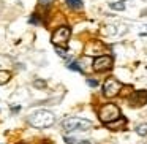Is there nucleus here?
Returning a JSON list of instances; mask_svg holds the SVG:
<instances>
[{
    "label": "nucleus",
    "mask_w": 147,
    "mask_h": 144,
    "mask_svg": "<svg viewBox=\"0 0 147 144\" xmlns=\"http://www.w3.org/2000/svg\"><path fill=\"white\" fill-rule=\"evenodd\" d=\"M109 7H111L112 10H115V11H123L125 10L123 2H112V3H109Z\"/></svg>",
    "instance_id": "ddd939ff"
},
{
    "label": "nucleus",
    "mask_w": 147,
    "mask_h": 144,
    "mask_svg": "<svg viewBox=\"0 0 147 144\" xmlns=\"http://www.w3.org/2000/svg\"><path fill=\"white\" fill-rule=\"evenodd\" d=\"M67 67H68V70H71V71H78V73H84V68L81 67V64H79V62H70V64H68Z\"/></svg>",
    "instance_id": "9b49d317"
},
{
    "label": "nucleus",
    "mask_w": 147,
    "mask_h": 144,
    "mask_svg": "<svg viewBox=\"0 0 147 144\" xmlns=\"http://www.w3.org/2000/svg\"><path fill=\"white\" fill-rule=\"evenodd\" d=\"M67 2V5L71 8V10H82L84 3H82V0H65Z\"/></svg>",
    "instance_id": "1a4fd4ad"
},
{
    "label": "nucleus",
    "mask_w": 147,
    "mask_h": 144,
    "mask_svg": "<svg viewBox=\"0 0 147 144\" xmlns=\"http://www.w3.org/2000/svg\"><path fill=\"white\" fill-rule=\"evenodd\" d=\"M98 116L105 124H109V122H112V120L120 117V109H119V106L114 105V103H106V105H103L101 108H100Z\"/></svg>",
    "instance_id": "7ed1b4c3"
},
{
    "label": "nucleus",
    "mask_w": 147,
    "mask_h": 144,
    "mask_svg": "<svg viewBox=\"0 0 147 144\" xmlns=\"http://www.w3.org/2000/svg\"><path fill=\"white\" fill-rule=\"evenodd\" d=\"M65 143H67V144H76L78 141L74 139V138H67V136H65Z\"/></svg>",
    "instance_id": "2eb2a0df"
},
{
    "label": "nucleus",
    "mask_w": 147,
    "mask_h": 144,
    "mask_svg": "<svg viewBox=\"0 0 147 144\" xmlns=\"http://www.w3.org/2000/svg\"><path fill=\"white\" fill-rule=\"evenodd\" d=\"M65 131H86L92 127V122L82 117H68L62 122Z\"/></svg>",
    "instance_id": "f03ea898"
},
{
    "label": "nucleus",
    "mask_w": 147,
    "mask_h": 144,
    "mask_svg": "<svg viewBox=\"0 0 147 144\" xmlns=\"http://www.w3.org/2000/svg\"><path fill=\"white\" fill-rule=\"evenodd\" d=\"M35 86H36V87H45V86H46V82H45V81H36Z\"/></svg>",
    "instance_id": "f3484780"
},
{
    "label": "nucleus",
    "mask_w": 147,
    "mask_h": 144,
    "mask_svg": "<svg viewBox=\"0 0 147 144\" xmlns=\"http://www.w3.org/2000/svg\"><path fill=\"white\" fill-rule=\"evenodd\" d=\"M87 84H89L90 87H96V86H98V82H96L95 79H87Z\"/></svg>",
    "instance_id": "dca6fc26"
},
{
    "label": "nucleus",
    "mask_w": 147,
    "mask_h": 144,
    "mask_svg": "<svg viewBox=\"0 0 147 144\" xmlns=\"http://www.w3.org/2000/svg\"><path fill=\"white\" fill-rule=\"evenodd\" d=\"M112 68V57L111 55H98L93 60V70L95 71H106Z\"/></svg>",
    "instance_id": "423d86ee"
},
{
    "label": "nucleus",
    "mask_w": 147,
    "mask_h": 144,
    "mask_svg": "<svg viewBox=\"0 0 147 144\" xmlns=\"http://www.w3.org/2000/svg\"><path fill=\"white\" fill-rule=\"evenodd\" d=\"M10 79H11V74H10V71L0 70V86H3V84H7Z\"/></svg>",
    "instance_id": "9d476101"
},
{
    "label": "nucleus",
    "mask_w": 147,
    "mask_h": 144,
    "mask_svg": "<svg viewBox=\"0 0 147 144\" xmlns=\"http://www.w3.org/2000/svg\"><path fill=\"white\" fill-rule=\"evenodd\" d=\"M30 24H38V18L32 16V18H30Z\"/></svg>",
    "instance_id": "a211bd4d"
},
{
    "label": "nucleus",
    "mask_w": 147,
    "mask_h": 144,
    "mask_svg": "<svg viewBox=\"0 0 147 144\" xmlns=\"http://www.w3.org/2000/svg\"><path fill=\"white\" fill-rule=\"evenodd\" d=\"M120 90H122V84L117 79H114V78L106 79L105 84H103V95L108 97V98H112V97L119 95Z\"/></svg>",
    "instance_id": "39448f33"
},
{
    "label": "nucleus",
    "mask_w": 147,
    "mask_h": 144,
    "mask_svg": "<svg viewBox=\"0 0 147 144\" xmlns=\"http://www.w3.org/2000/svg\"><path fill=\"white\" fill-rule=\"evenodd\" d=\"M128 103H130V106H133V108L146 105L147 103V90H138V92H134L133 95L128 98Z\"/></svg>",
    "instance_id": "0eeeda50"
},
{
    "label": "nucleus",
    "mask_w": 147,
    "mask_h": 144,
    "mask_svg": "<svg viewBox=\"0 0 147 144\" xmlns=\"http://www.w3.org/2000/svg\"><path fill=\"white\" fill-rule=\"evenodd\" d=\"M29 124L35 128H48L55 124V116L51 111L46 109H40V111L33 112L29 116Z\"/></svg>",
    "instance_id": "f257e3e1"
},
{
    "label": "nucleus",
    "mask_w": 147,
    "mask_h": 144,
    "mask_svg": "<svg viewBox=\"0 0 147 144\" xmlns=\"http://www.w3.org/2000/svg\"><path fill=\"white\" fill-rule=\"evenodd\" d=\"M76 144H92V143H90V141H78Z\"/></svg>",
    "instance_id": "6ab92c4d"
},
{
    "label": "nucleus",
    "mask_w": 147,
    "mask_h": 144,
    "mask_svg": "<svg viewBox=\"0 0 147 144\" xmlns=\"http://www.w3.org/2000/svg\"><path fill=\"white\" fill-rule=\"evenodd\" d=\"M120 2H123V0H120Z\"/></svg>",
    "instance_id": "412c9836"
},
{
    "label": "nucleus",
    "mask_w": 147,
    "mask_h": 144,
    "mask_svg": "<svg viewBox=\"0 0 147 144\" xmlns=\"http://www.w3.org/2000/svg\"><path fill=\"white\" fill-rule=\"evenodd\" d=\"M55 52H57V54L60 55V57H63V59L68 55V54H67V49H63L62 46H55Z\"/></svg>",
    "instance_id": "4468645a"
},
{
    "label": "nucleus",
    "mask_w": 147,
    "mask_h": 144,
    "mask_svg": "<svg viewBox=\"0 0 147 144\" xmlns=\"http://www.w3.org/2000/svg\"><path fill=\"white\" fill-rule=\"evenodd\" d=\"M125 124H127V120H125L123 117H119V119H115V120L109 122V124H106V125H108L111 130H120V128L125 127Z\"/></svg>",
    "instance_id": "6e6552de"
},
{
    "label": "nucleus",
    "mask_w": 147,
    "mask_h": 144,
    "mask_svg": "<svg viewBox=\"0 0 147 144\" xmlns=\"http://www.w3.org/2000/svg\"><path fill=\"white\" fill-rule=\"evenodd\" d=\"M40 2H41V3H45V5H48V3H51L52 0H40Z\"/></svg>",
    "instance_id": "aec40b11"
},
{
    "label": "nucleus",
    "mask_w": 147,
    "mask_h": 144,
    "mask_svg": "<svg viewBox=\"0 0 147 144\" xmlns=\"http://www.w3.org/2000/svg\"><path fill=\"white\" fill-rule=\"evenodd\" d=\"M136 133L141 136H147V124H139L136 127Z\"/></svg>",
    "instance_id": "f8f14e48"
},
{
    "label": "nucleus",
    "mask_w": 147,
    "mask_h": 144,
    "mask_svg": "<svg viewBox=\"0 0 147 144\" xmlns=\"http://www.w3.org/2000/svg\"><path fill=\"white\" fill-rule=\"evenodd\" d=\"M70 37H71L70 27L62 26V27H59V29H55V32L52 33V37H51V41L54 46H65L68 43V40H70Z\"/></svg>",
    "instance_id": "20e7f679"
}]
</instances>
